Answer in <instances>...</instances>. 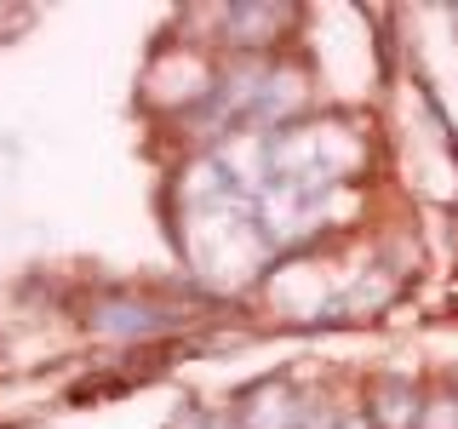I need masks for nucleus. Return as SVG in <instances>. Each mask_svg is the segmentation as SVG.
<instances>
[{"label":"nucleus","mask_w":458,"mask_h":429,"mask_svg":"<svg viewBox=\"0 0 458 429\" xmlns=\"http://www.w3.org/2000/svg\"><path fill=\"white\" fill-rule=\"evenodd\" d=\"M419 429H458V400H453V395H436V400H424V412H419Z\"/></svg>","instance_id":"20e7f679"},{"label":"nucleus","mask_w":458,"mask_h":429,"mask_svg":"<svg viewBox=\"0 0 458 429\" xmlns=\"http://www.w3.org/2000/svg\"><path fill=\"white\" fill-rule=\"evenodd\" d=\"M321 429H372V424H367V407H333Z\"/></svg>","instance_id":"39448f33"},{"label":"nucleus","mask_w":458,"mask_h":429,"mask_svg":"<svg viewBox=\"0 0 458 429\" xmlns=\"http://www.w3.org/2000/svg\"><path fill=\"white\" fill-rule=\"evenodd\" d=\"M424 395L412 390V378H372L367 390V424L372 429H419Z\"/></svg>","instance_id":"7ed1b4c3"},{"label":"nucleus","mask_w":458,"mask_h":429,"mask_svg":"<svg viewBox=\"0 0 458 429\" xmlns=\"http://www.w3.org/2000/svg\"><path fill=\"white\" fill-rule=\"evenodd\" d=\"M298 23L293 6H224L218 12V40L247 57H264L281 46V35Z\"/></svg>","instance_id":"f03ea898"},{"label":"nucleus","mask_w":458,"mask_h":429,"mask_svg":"<svg viewBox=\"0 0 458 429\" xmlns=\"http://www.w3.org/2000/svg\"><path fill=\"white\" fill-rule=\"evenodd\" d=\"M453 23H458V12H453Z\"/></svg>","instance_id":"423d86ee"},{"label":"nucleus","mask_w":458,"mask_h":429,"mask_svg":"<svg viewBox=\"0 0 458 429\" xmlns=\"http://www.w3.org/2000/svg\"><path fill=\"white\" fill-rule=\"evenodd\" d=\"M86 326H92L98 338L132 343V338H161V332H172V326H178V315H172L166 304H155V298L109 292V298H98V304L86 309Z\"/></svg>","instance_id":"f257e3e1"}]
</instances>
